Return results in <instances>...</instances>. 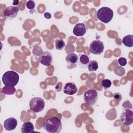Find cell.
<instances>
[{"instance_id":"52a82bcc","label":"cell","mask_w":133,"mask_h":133,"mask_svg":"<svg viewBox=\"0 0 133 133\" xmlns=\"http://www.w3.org/2000/svg\"><path fill=\"white\" fill-rule=\"evenodd\" d=\"M122 123L126 125H130L133 123V112L129 109L124 110L121 115Z\"/></svg>"},{"instance_id":"d6986e66","label":"cell","mask_w":133,"mask_h":133,"mask_svg":"<svg viewBox=\"0 0 133 133\" xmlns=\"http://www.w3.org/2000/svg\"><path fill=\"white\" fill-rule=\"evenodd\" d=\"M79 62L83 65H86L89 62V58L87 55H81L79 57Z\"/></svg>"},{"instance_id":"7c38bea8","label":"cell","mask_w":133,"mask_h":133,"mask_svg":"<svg viewBox=\"0 0 133 133\" xmlns=\"http://www.w3.org/2000/svg\"><path fill=\"white\" fill-rule=\"evenodd\" d=\"M63 91L64 94L67 95H73L77 92V88L74 83H68L63 87Z\"/></svg>"},{"instance_id":"d4e9b609","label":"cell","mask_w":133,"mask_h":133,"mask_svg":"<svg viewBox=\"0 0 133 133\" xmlns=\"http://www.w3.org/2000/svg\"><path fill=\"white\" fill-rule=\"evenodd\" d=\"M44 17L46 19H50L51 17V15L49 12H46L44 13Z\"/></svg>"},{"instance_id":"4fadbf2b","label":"cell","mask_w":133,"mask_h":133,"mask_svg":"<svg viewBox=\"0 0 133 133\" xmlns=\"http://www.w3.org/2000/svg\"><path fill=\"white\" fill-rule=\"evenodd\" d=\"M65 60L68 63V66H72L71 68L75 67L78 60V57L74 53H71L68 54Z\"/></svg>"},{"instance_id":"5bb4252c","label":"cell","mask_w":133,"mask_h":133,"mask_svg":"<svg viewBox=\"0 0 133 133\" xmlns=\"http://www.w3.org/2000/svg\"><path fill=\"white\" fill-rule=\"evenodd\" d=\"M34 127L31 122H24L21 127V132L22 133H31L34 131Z\"/></svg>"},{"instance_id":"44dd1931","label":"cell","mask_w":133,"mask_h":133,"mask_svg":"<svg viewBox=\"0 0 133 133\" xmlns=\"http://www.w3.org/2000/svg\"><path fill=\"white\" fill-rule=\"evenodd\" d=\"M114 71L115 73L118 76H123L125 73V69L122 66H117L115 68Z\"/></svg>"},{"instance_id":"603a6c76","label":"cell","mask_w":133,"mask_h":133,"mask_svg":"<svg viewBox=\"0 0 133 133\" xmlns=\"http://www.w3.org/2000/svg\"><path fill=\"white\" fill-rule=\"evenodd\" d=\"M118 63L121 66H125L127 64V60L124 57H121L118 59Z\"/></svg>"},{"instance_id":"277c9868","label":"cell","mask_w":133,"mask_h":133,"mask_svg":"<svg viewBox=\"0 0 133 133\" xmlns=\"http://www.w3.org/2000/svg\"><path fill=\"white\" fill-rule=\"evenodd\" d=\"M98 98V93L96 90L94 89L86 90L84 94V100L90 107H93L95 105Z\"/></svg>"},{"instance_id":"30bf717a","label":"cell","mask_w":133,"mask_h":133,"mask_svg":"<svg viewBox=\"0 0 133 133\" xmlns=\"http://www.w3.org/2000/svg\"><path fill=\"white\" fill-rule=\"evenodd\" d=\"M87 30L86 25L83 23L76 24L73 30V34L77 36H82L84 35Z\"/></svg>"},{"instance_id":"2e32d148","label":"cell","mask_w":133,"mask_h":133,"mask_svg":"<svg viewBox=\"0 0 133 133\" xmlns=\"http://www.w3.org/2000/svg\"><path fill=\"white\" fill-rule=\"evenodd\" d=\"M87 68L90 72H94L98 69V62L95 60H91L89 62L87 65Z\"/></svg>"},{"instance_id":"9c48e42d","label":"cell","mask_w":133,"mask_h":133,"mask_svg":"<svg viewBox=\"0 0 133 133\" xmlns=\"http://www.w3.org/2000/svg\"><path fill=\"white\" fill-rule=\"evenodd\" d=\"M19 8L15 6H10L7 7L4 10V15L8 19L15 18L18 14Z\"/></svg>"},{"instance_id":"3957f363","label":"cell","mask_w":133,"mask_h":133,"mask_svg":"<svg viewBox=\"0 0 133 133\" xmlns=\"http://www.w3.org/2000/svg\"><path fill=\"white\" fill-rule=\"evenodd\" d=\"M97 18L104 23H108L113 17V10L108 7H102L97 12Z\"/></svg>"},{"instance_id":"8992f818","label":"cell","mask_w":133,"mask_h":133,"mask_svg":"<svg viewBox=\"0 0 133 133\" xmlns=\"http://www.w3.org/2000/svg\"><path fill=\"white\" fill-rule=\"evenodd\" d=\"M104 46L102 42L99 40L93 41L90 44L89 51L94 55H100L104 50Z\"/></svg>"},{"instance_id":"5b68a950","label":"cell","mask_w":133,"mask_h":133,"mask_svg":"<svg viewBox=\"0 0 133 133\" xmlns=\"http://www.w3.org/2000/svg\"><path fill=\"white\" fill-rule=\"evenodd\" d=\"M44 100L38 97L32 98L29 103L30 108L35 113H38L43 110L45 107Z\"/></svg>"},{"instance_id":"7402d4cb","label":"cell","mask_w":133,"mask_h":133,"mask_svg":"<svg viewBox=\"0 0 133 133\" xmlns=\"http://www.w3.org/2000/svg\"><path fill=\"white\" fill-rule=\"evenodd\" d=\"M26 6L29 9H33L35 6V3L33 1H28L26 3Z\"/></svg>"},{"instance_id":"484cf974","label":"cell","mask_w":133,"mask_h":133,"mask_svg":"<svg viewBox=\"0 0 133 133\" xmlns=\"http://www.w3.org/2000/svg\"><path fill=\"white\" fill-rule=\"evenodd\" d=\"M18 2H19V1H14V3H13V5H18Z\"/></svg>"},{"instance_id":"ac0fdd59","label":"cell","mask_w":133,"mask_h":133,"mask_svg":"<svg viewBox=\"0 0 133 133\" xmlns=\"http://www.w3.org/2000/svg\"><path fill=\"white\" fill-rule=\"evenodd\" d=\"M65 46V42L61 39H57L55 42V47L58 50H62L64 48Z\"/></svg>"},{"instance_id":"7a4b0ae2","label":"cell","mask_w":133,"mask_h":133,"mask_svg":"<svg viewBox=\"0 0 133 133\" xmlns=\"http://www.w3.org/2000/svg\"><path fill=\"white\" fill-rule=\"evenodd\" d=\"M19 74L14 71H8L4 73L2 77V81L6 86L15 87L18 83Z\"/></svg>"},{"instance_id":"6da1fadb","label":"cell","mask_w":133,"mask_h":133,"mask_svg":"<svg viewBox=\"0 0 133 133\" xmlns=\"http://www.w3.org/2000/svg\"><path fill=\"white\" fill-rule=\"evenodd\" d=\"M42 127L49 133H59L62 129V123L57 117L52 116L44 121Z\"/></svg>"},{"instance_id":"8fae6325","label":"cell","mask_w":133,"mask_h":133,"mask_svg":"<svg viewBox=\"0 0 133 133\" xmlns=\"http://www.w3.org/2000/svg\"><path fill=\"white\" fill-rule=\"evenodd\" d=\"M18 124L17 120L14 117H10L6 119L4 122V127L8 131L14 130Z\"/></svg>"},{"instance_id":"ba28073f","label":"cell","mask_w":133,"mask_h":133,"mask_svg":"<svg viewBox=\"0 0 133 133\" xmlns=\"http://www.w3.org/2000/svg\"><path fill=\"white\" fill-rule=\"evenodd\" d=\"M38 59L39 62L45 66H49L52 62L53 58L52 55L49 52L44 51L39 55Z\"/></svg>"},{"instance_id":"cb8c5ba5","label":"cell","mask_w":133,"mask_h":133,"mask_svg":"<svg viewBox=\"0 0 133 133\" xmlns=\"http://www.w3.org/2000/svg\"><path fill=\"white\" fill-rule=\"evenodd\" d=\"M113 98L114 100L117 101H120L122 99V96L120 93L116 92L113 95Z\"/></svg>"},{"instance_id":"e0dca14e","label":"cell","mask_w":133,"mask_h":133,"mask_svg":"<svg viewBox=\"0 0 133 133\" xmlns=\"http://www.w3.org/2000/svg\"><path fill=\"white\" fill-rule=\"evenodd\" d=\"M2 92L5 95H11L16 92V89L14 87H8L5 86L3 88Z\"/></svg>"},{"instance_id":"ffe728a7","label":"cell","mask_w":133,"mask_h":133,"mask_svg":"<svg viewBox=\"0 0 133 133\" xmlns=\"http://www.w3.org/2000/svg\"><path fill=\"white\" fill-rule=\"evenodd\" d=\"M112 83L111 81L108 79H104L101 81V85L105 89H107L110 88L111 86Z\"/></svg>"},{"instance_id":"9a60e30c","label":"cell","mask_w":133,"mask_h":133,"mask_svg":"<svg viewBox=\"0 0 133 133\" xmlns=\"http://www.w3.org/2000/svg\"><path fill=\"white\" fill-rule=\"evenodd\" d=\"M123 44L127 47H132L133 46V35H127L125 36L122 40Z\"/></svg>"}]
</instances>
